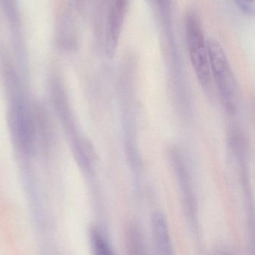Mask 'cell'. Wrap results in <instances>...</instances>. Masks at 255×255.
I'll list each match as a JSON object with an SVG mask.
<instances>
[{
	"instance_id": "obj_1",
	"label": "cell",
	"mask_w": 255,
	"mask_h": 255,
	"mask_svg": "<svg viewBox=\"0 0 255 255\" xmlns=\"http://www.w3.org/2000/svg\"><path fill=\"white\" fill-rule=\"evenodd\" d=\"M184 30L186 48L194 72L200 84L207 88L211 80L208 47L201 19L195 11H190L186 14Z\"/></svg>"
},
{
	"instance_id": "obj_3",
	"label": "cell",
	"mask_w": 255,
	"mask_h": 255,
	"mask_svg": "<svg viewBox=\"0 0 255 255\" xmlns=\"http://www.w3.org/2000/svg\"><path fill=\"white\" fill-rule=\"evenodd\" d=\"M129 0H110L105 26V50L110 59L116 56L122 36Z\"/></svg>"
},
{
	"instance_id": "obj_6",
	"label": "cell",
	"mask_w": 255,
	"mask_h": 255,
	"mask_svg": "<svg viewBox=\"0 0 255 255\" xmlns=\"http://www.w3.org/2000/svg\"><path fill=\"white\" fill-rule=\"evenodd\" d=\"M77 3L85 17L97 26L101 24L106 0H77Z\"/></svg>"
},
{
	"instance_id": "obj_2",
	"label": "cell",
	"mask_w": 255,
	"mask_h": 255,
	"mask_svg": "<svg viewBox=\"0 0 255 255\" xmlns=\"http://www.w3.org/2000/svg\"><path fill=\"white\" fill-rule=\"evenodd\" d=\"M210 74L219 91L227 111H235L237 101V85L229 61L223 47L217 41H207Z\"/></svg>"
},
{
	"instance_id": "obj_8",
	"label": "cell",
	"mask_w": 255,
	"mask_h": 255,
	"mask_svg": "<svg viewBox=\"0 0 255 255\" xmlns=\"http://www.w3.org/2000/svg\"><path fill=\"white\" fill-rule=\"evenodd\" d=\"M155 9L165 20H169L171 16V0H150Z\"/></svg>"
},
{
	"instance_id": "obj_9",
	"label": "cell",
	"mask_w": 255,
	"mask_h": 255,
	"mask_svg": "<svg viewBox=\"0 0 255 255\" xmlns=\"http://www.w3.org/2000/svg\"><path fill=\"white\" fill-rule=\"evenodd\" d=\"M237 6L241 10L242 12L246 15L253 17L255 15V0H234Z\"/></svg>"
},
{
	"instance_id": "obj_10",
	"label": "cell",
	"mask_w": 255,
	"mask_h": 255,
	"mask_svg": "<svg viewBox=\"0 0 255 255\" xmlns=\"http://www.w3.org/2000/svg\"><path fill=\"white\" fill-rule=\"evenodd\" d=\"M129 235H128V244L129 245V249L132 250H141L142 249V245L141 242V236L139 233L135 229L129 230Z\"/></svg>"
},
{
	"instance_id": "obj_5",
	"label": "cell",
	"mask_w": 255,
	"mask_h": 255,
	"mask_svg": "<svg viewBox=\"0 0 255 255\" xmlns=\"http://www.w3.org/2000/svg\"><path fill=\"white\" fill-rule=\"evenodd\" d=\"M173 166L175 170L176 174L178 178L179 183L181 186V190L183 191V195L184 196L185 205L189 214L193 216L195 213V200L193 195L191 192L190 185H189V179H188L187 171L185 168L184 164L182 162L181 158L177 154V152L172 153L171 156Z\"/></svg>"
},
{
	"instance_id": "obj_4",
	"label": "cell",
	"mask_w": 255,
	"mask_h": 255,
	"mask_svg": "<svg viewBox=\"0 0 255 255\" xmlns=\"http://www.w3.org/2000/svg\"><path fill=\"white\" fill-rule=\"evenodd\" d=\"M152 232L155 249L159 255H171L173 246L168 223L163 213L156 212L151 218Z\"/></svg>"
},
{
	"instance_id": "obj_7",
	"label": "cell",
	"mask_w": 255,
	"mask_h": 255,
	"mask_svg": "<svg viewBox=\"0 0 255 255\" xmlns=\"http://www.w3.org/2000/svg\"><path fill=\"white\" fill-rule=\"evenodd\" d=\"M94 247L98 255H111L113 254L110 245L100 233L95 231L92 234Z\"/></svg>"
}]
</instances>
